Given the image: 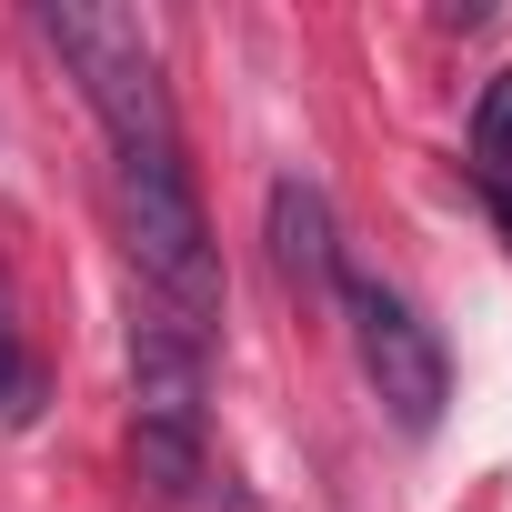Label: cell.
Here are the masks:
<instances>
[{
	"mask_svg": "<svg viewBox=\"0 0 512 512\" xmlns=\"http://www.w3.org/2000/svg\"><path fill=\"white\" fill-rule=\"evenodd\" d=\"M41 41L91 91V111L111 131V161H171L181 151V121H171L161 51H151L141 11H121V0H41Z\"/></svg>",
	"mask_w": 512,
	"mask_h": 512,
	"instance_id": "1",
	"label": "cell"
},
{
	"mask_svg": "<svg viewBox=\"0 0 512 512\" xmlns=\"http://www.w3.org/2000/svg\"><path fill=\"white\" fill-rule=\"evenodd\" d=\"M111 201H121V241H131L141 292L211 332L221 322V262H211V231H201V201H191L181 151L171 161H111Z\"/></svg>",
	"mask_w": 512,
	"mask_h": 512,
	"instance_id": "2",
	"label": "cell"
},
{
	"mask_svg": "<svg viewBox=\"0 0 512 512\" xmlns=\"http://www.w3.org/2000/svg\"><path fill=\"white\" fill-rule=\"evenodd\" d=\"M342 302H352V342H362V372H372L382 412H392L402 432H432L442 402H452V362H442L432 322H422L402 292H382V282H342Z\"/></svg>",
	"mask_w": 512,
	"mask_h": 512,
	"instance_id": "3",
	"label": "cell"
},
{
	"mask_svg": "<svg viewBox=\"0 0 512 512\" xmlns=\"http://www.w3.org/2000/svg\"><path fill=\"white\" fill-rule=\"evenodd\" d=\"M201 392H211V332L141 292V312H131V402H141V422L201 432Z\"/></svg>",
	"mask_w": 512,
	"mask_h": 512,
	"instance_id": "4",
	"label": "cell"
},
{
	"mask_svg": "<svg viewBox=\"0 0 512 512\" xmlns=\"http://www.w3.org/2000/svg\"><path fill=\"white\" fill-rule=\"evenodd\" d=\"M272 272L302 292V302H342V221H332V201H322V181H272Z\"/></svg>",
	"mask_w": 512,
	"mask_h": 512,
	"instance_id": "5",
	"label": "cell"
},
{
	"mask_svg": "<svg viewBox=\"0 0 512 512\" xmlns=\"http://www.w3.org/2000/svg\"><path fill=\"white\" fill-rule=\"evenodd\" d=\"M131 472H141V492H151V502H191V492L211 482L201 432H181V422H141V432H131Z\"/></svg>",
	"mask_w": 512,
	"mask_h": 512,
	"instance_id": "6",
	"label": "cell"
},
{
	"mask_svg": "<svg viewBox=\"0 0 512 512\" xmlns=\"http://www.w3.org/2000/svg\"><path fill=\"white\" fill-rule=\"evenodd\" d=\"M41 412V362L21 352V332H11V292H0V432H21Z\"/></svg>",
	"mask_w": 512,
	"mask_h": 512,
	"instance_id": "7",
	"label": "cell"
},
{
	"mask_svg": "<svg viewBox=\"0 0 512 512\" xmlns=\"http://www.w3.org/2000/svg\"><path fill=\"white\" fill-rule=\"evenodd\" d=\"M472 161L492 181H512V71H492L482 101H472Z\"/></svg>",
	"mask_w": 512,
	"mask_h": 512,
	"instance_id": "8",
	"label": "cell"
}]
</instances>
